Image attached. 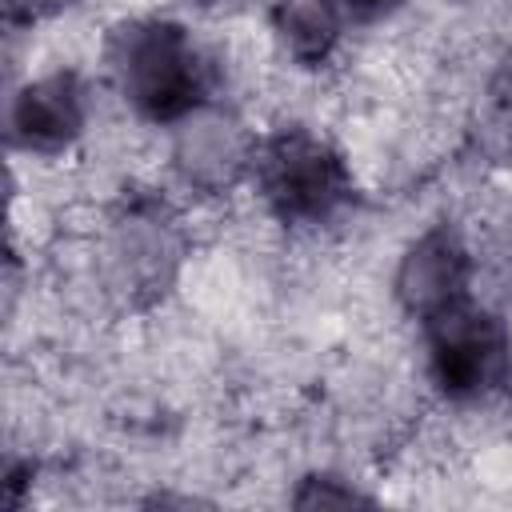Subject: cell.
<instances>
[{
	"mask_svg": "<svg viewBox=\"0 0 512 512\" xmlns=\"http://www.w3.org/2000/svg\"><path fill=\"white\" fill-rule=\"evenodd\" d=\"M112 68L124 96L148 120L188 116L208 92V60L172 20L124 24L112 40Z\"/></svg>",
	"mask_w": 512,
	"mask_h": 512,
	"instance_id": "obj_1",
	"label": "cell"
},
{
	"mask_svg": "<svg viewBox=\"0 0 512 512\" xmlns=\"http://www.w3.org/2000/svg\"><path fill=\"white\" fill-rule=\"evenodd\" d=\"M256 180L268 208L288 224L328 220L352 192L340 152L304 128H288L260 148Z\"/></svg>",
	"mask_w": 512,
	"mask_h": 512,
	"instance_id": "obj_2",
	"label": "cell"
},
{
	"mask_svg": "<svg viewBox=\"0 0 512 512\" xmlns=\"http://www.w3.org/2000/svg\"><path fill=\"white\" fill-rule=\"evenodd\" d=\"M428 328H432V376L448 396L472 400L504 376L508 336L492 312L460 300L436 312Z\"/></svg>",
	"mask_w": 512,
	"mask_h": 512,
	"instance_id": "obj_3",
	"label": "cell"
},
{
	"mask_svg": "<svg viewBox=\"0 0 512 512\" xmlns=\"http://www.w3.org/2000/svg\"><path fill=\"white\" fill-rule=\"evenodd\" d=\"M84 92L72 72L32 80L12 100V140L28 152H60L80 136Z\"/></svg>",
	"mask_w": 512,
	"mask_h": 512,
	"instance_id": "obj_4",
	"label": "cell"
},
{
	"mask_svg": "<svg viewBox=\"0 0 512 512\" xmlns=\"http://www.w3.org/2000/svg\"><path fill=\"white\" fill-rule=\"evenodd\" d=\"M464 284H468V252H464L460 236L448 232V228H432L404 256L400 300L424 320H432L436 312L460 304L464 300Z\"/></svg>",
	"mask_w": 512,
	"mask_h": 512,
	"instance_id": "obj_5",
	"label": "cell"
},
{
	"mask_svg": "<svg viewBox=\"0 0 512 512\" xmlns=\"http://www.w3.org/2000/svg\"><path fill=\"white\" fill-rule=\"evenodd\" d=\"M272 20L300 64H320L340 36V0H280Z\"/></svg>",
	"mask_w": 512,
	"mask_h": 512,
	"instance_id": "obj_6",
	"label": "cell"
},
{
	"mask_svg": "<svg viewBox=\"0 0 512 512\" xmlns=\"http://www.w3.org/2000/svg\"><path fill=\"white\" fill-rule=\"evenodd\" d=\"M340 4H344V12L356 16V20H380V16H388L400 0H340Z\"/></svg>",
	"mask_w": 512,
	"mask_h": 512,
	"instance_id": "obj_7",
	"label": "cell"
},
{
	"mask_svg": "<svg viewBox=\"0 0 512 512\" xmlns=\"http://www.w3.org/2000/svg\"><path fill=\"white\" fill-rule=\"evenodd\" d=\"M4 4H8L12 20H32V16H44V12H52V8H60L68 0H4Z\"/></svg>",
	"mask_w": 512,
	"mask_h": 512,
	"instance_id": "obj_8",
	"label": "cell"
}]
</instances>
